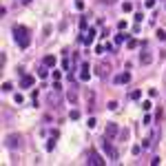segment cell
I'll list each match as a JSON object with an SVG mask.
<instances>
[{
  "mask_svg": "<svg viewBox=\"0 0 166 166\" xmlns=\"http://www.w3.org/2000/svg\"><path fill=\"white\" fill-rule=\"evenodd\" d=\"M60 78H62V73H60V71H53V80L58 82V80H60Z\"/></svg>",
  "mask_w": 166,
  "mask_h": 166,
  "instance_id": "obj_25",
  "label": "cell"
},
{
  "mask_svg": "<svg viewBox=\"0 0 166 166\" xmlns=\"http://www.w3.org/2000/svg\"><path fill=\"white\" fill-rule=\"evenodd\" d=\"M157 40H160V42L166 40V31H164V29H157Z\"/></svg>",
  "mask_w": 166,
  "mask_h": 166,
  "instance_id": "obj_13",
  "label": "cell"
},
{
  "mask_svg": "<svg viewBox=\"0 0 166 166\" xmlns=\"http://www.w3.org/2000/svg\"><path fill=\"white\" fill-rule=\"evenodd\" d=\"M129 82H131V73H129V71L115 76V84H129Z\"/></svg>",
  "mask_w": 166,
  "mask_h": 166,
  "instance_id": "obj_6",
  "label": "cell"
},
{
  "mask_svg": "<svg viewBox=\"0 0 166 166\" xmlns=\"http://www.w3.org/2000/svg\"><path fill=\"white\" fill-rule=\"evenodd\" d=\"M122 42H129V33H117L115 35V45H122Z\"/></svg>",
  "mask_w": 166,
  "mask_h": 166,
  "instance_id": "obj_10",
  "label": "cell"
},
{
  "mask_svg": "<svg viewBox=\"0 0 166 166\" xmlns=\"http://www.w3.org/2000/svg\"><path fill=\"white\" fill-rule=\"evenodd\" d=\"M42 64L45 66H55V55H45L42 58Z\"/></svg>",
  "mask_w": 166,
  "mask_h": 166,
  "instance_id": "obj_9",
  "label": "cell"
},
{
  "mask_svg": "<svg viewBox=\"0 0 166 166\" xmlns=\"http://www.w3.org/2000/svg\"><path fill=\"white\" fill-rule=\"evenodd\" d=\"M33 84H35V78L33 76H22V80H20V86H22V89H31Z\"/></svg>",
  "mask_w": 166,
  "mask_h": 166,
  "instance_id": "obj_5",
  "label": "cell"
},
{
  "mask_svg": "<svg viewBox=\"0 0 166 166\" xmlns=\"http://www.w3.org/2000/svg\"><path fill=\"white\" fill-rule=\"evenodd\" d=\"M80 29H82V31H89V22H86L84 18H82V20H80Z\"/></svg>",
  "mask_w": 166,
  "mask_h": 166,
  "instance_id": "obj_16",
  "label": "cell"
},
{
  "mask_svg": "<svg viewBox=\"0 0 166 166\" xmlns=\"http://www.w3.org/2000/svg\"><path fill=\"white\" fill-rule=\"evenodd\" d=\"M5 144L9 146V148H11V146H13V148H16V146H18V137H16V135L11 137V135H9V137H7V140H5Z\"/></svg>",
  "mask_w": 166,
  "mask_h": 166,
  "instance_id": "obj_11",
  "label": "cell"
},
{
  "mask_svg": "<svg viewBox=\"0 0 166 166\" xmlns=\"http://www.w3.org/2000/svg\"><path fill=\"white\" fill-rule=\"evenodd\" d=\"M142 20H144V16H142V13H135V25H140Z\"/></svg>",
  "mask_w": 166,
  "mask_h": 166,
  "instance_id": "obj_24",
  "label": "cell"
},
{
  "mask_svg": "<svg viewBox=\"0 0 166 166\" xmlns=\"http://www.w3.org/2000/svg\"><path fill=\"white\" fill-rule=\"evenodd\" d=\"M115 133H117V126L115 124H109V126H106V135H109V137H113Z\"/></svg>",
  "mask_w": 166,
  "mask_h": 166,
  "instance_id": "obj_12",
  "label": "cell"
},
{
  "mask_svg": "<svg viewBox=\"0 0 166 166\" xmlns=\"http://www.w3.org/2000/svg\"><path fill=\"white\" fill-rule=\"evenodd\" d=\"M97 122H95V117H89V122H86V126H89V129H93V126H95Z\"/></svg>",
  "mask_w": 166,
  "mask_h": 166,
  "instance_id": "obj_20",
  "label": "cell"
},
{
  "mask_svg": "<svg viewBox=\"0 0 166 166\" xmlns=\"http://www.w3.org/2000/svg\"><path fill=\"white\" fill-rule=\"evenodd\" d=\"M144 5H146V7H148V9H151V7H155V0H146Z\"/></svg>",
  "mask_w": 166,
  "mask_h": 166,
  "instance_id": "obj_27",
  "label": "cell"
},
{
  "mask_svg": "<svg viewBox=\"0 0 166 166\" xmlns=\"http://www.w3.org/2000/svg\"><path fill=\"white\" fill-rule=\"evenodd\" d=\"M140 62H142V64H151V62H153V55L148 53V51H142V55H140Z\"/></svg>",
  "mask_w": 166,
  "mask_h": 166,
  "instance_id": "obj_8",
  "label": "cell"
},
{
  "mask_svg": "<svg viewBox=\"0 0 166 166\" xmlns=\"http://www.w3.org/2000/svg\"><path fill=\"white\" fill-rule=\"evenodd\" d=\"M13 89V84H11V82H5V84H2V91H11Z\"/></svg>",
  "mask_w": 166,
  "mask_h": 166,
  "instance_id": "obj_22",
  "label": "cell"
},
{
  "mask_svg": "<svg viewBox=\"0 0 166 166\" xmlns=\"http://www.w3.org/2000/svg\"><path fill=\"white\" fill-rule=\"evenodd\" d=\"M93 40H95V29H89V31H86V35H82V38H80V42L84 47H89Z\"/></svg>",
  "mask_w": 166,
  "mask_h": 166,
  "instance_id": "obj_4",
  "label": "cell"
},
{
  "mask_svg": "<svg viewBox=\"0 0 166 166\" xmlns=\"http://www.w3.org/2000/svg\"><path fill=\"white\" fill-rule=\"evenodd\" d=\"M148 95H151V97H157V89H148Z\"/></svg>",
  "mask_w": 166,
  "mask_h": 166,
  "instance_id": "obj_26",
  "label": "cell"
},
{
  "mask_svg": "<svg viewBox=\"0 0 166 166\" xmlns=\"http://www.w3.org/2000/svg\"><path fill=\"white\" fill-rule=\"evenodd\" d=\"M11 35H13L16 45L20 47V49H27V47L31 45V31L27 29L25 25H13V29H11Z\"/></svg>",
  "mask_w": 166,
  "mask_h": 166,
  "instance_id": "obj_1",
  "label": "cell"
},
{
  "mask_svg": "<svg viewBox=\"0 0 166 166\" xmlns=\"http://www.w3.org/2000/svg\"><path fill=\"white\" fill-rule=\"evenodd\" d=\"M91 78V73H89V64H86V62H82V66H80V80H89Z\"/></svg>",
  "mask_w": 166,
  "mask_h": 166,
  "instance_id": "obj_7",
  "label": "cell"
},
{
  "mask_svg": "<svg viewBox=\"0 0 166 166\" xmlns=\"http://www.w3.org/2000/svg\"><path fill=\"white\" fill-rule=\"evenodd\" d=\"M122 9L129 13V11H133V5H131V2H124V5H122Z\"/></svg>",
  "mask_w": 166,
  "mask_h": 166,
  "instance_id": "obj_18",
  "label": "cell"
},
{
  "mask_svg": "<svg viewBox=\"0 0 166 166\" xmlns=\"http://www.w3.org/2000/svg\"><path fill=\"white\" fill-rule=\"evenodd\" d=\"M62 69H64V71H71V62H69L66 55H64V60H62Z\"/></svg>",
  "mask_w": 166,
  "mask_h": 166,
  "instance_id": "obj_14",
  "label": "cell"
},
{
  "mask_svg": "<svg viewBox=\"0 0 166 166\" xmlns=\"http://www.w3.org/2000/svg\"><path fill=\"white\" fill-rule=\"evenodd\" d=\"M69 117H71V120H78V117H80V111H71Z\"/></svg>",
  "mask_w": 166,
  "mask_h": 166,
  "instance_id": "obj_19",
  "label": "cell"
},
{
  "mask_svg": "<svg viewBox=\"0 0 166 166\" xmlns=\"http://www.w3.org/2000/svg\"><path fill=\"white\" fill-rule=\"evenodd\" d=\"M53 146H55V142L49 140V142H47V151H53Z\"/></svg>",
  "mask_w": 166,
  "mask_h": 166,
  "instance_id": "obj_23",
  "label": "cell"
},
{
  "mask_svg": "<svg viewBox=\"0 0 166 166\" xmlns=\"http://www.w3.org/2000/svg\"><path fill=\"white\" fill-rule=\"evenodd\" d=\"M140 97H142V91H133L131 93V100H140Z\"/></svg>",
  "mask_w": 166,
  "mask_h": 166,
  "instance_id": "obj_17",
  "label": "cell"
},
{
  "mask_svg": "<svg viewBox=\"0 0 166 166\" xmlns=\"http://www.w3.org/2000/svg\"><path fill=\"white\" fill-rule=\"evenodd\" d=\"M102 2H104V5H113V2H115V0H102Z\"/></svg>",
  "mask_w": 166,
  "mask_h": 166,
  "instance_id": "obj_28",
  "label": "cell"
},
{
  "mask_svg": "<svg viewBox=\"0 0 166 166\" xmlns=\"http://www.w3.org/2000/svg\"><path fill=\"white\" fill-rule=\"evenodd\" d=\"M22 2H25V5H29V2H31V0H22Z\"/></svg>",
  "mask_w": 166,
  "mask_h": 166,
  "instance_id": "obj_29",
  "label": "cell"
},
{
  "mask_svg": "<svg viewBox=\"0 0 166 166\" xmlns=\"http://www.w3.org/2000/svg\"><path fill=\"white\" fill-rule=\"evenodd\" d=\"M102 148L106 151V155H109L111 160H117V148H115L113 144H111L109 140H102Z\"/></svg>",
  "mask_w": 166,
  "mask_h": 166,
  "instance_id": "obj_2",
  "label": "cell"
},
{
  "mask_svg": "<svg viewBox=\"0 0 166 166\" xmlns=\"http://www.w3.org/2000/svg\"><path fill=\"white\" fill-rule=\"evenodd\" d=\"M86 162H89L91 166H104V160H102L95 151H89V160H86Z\"/></svg>",
  "mask_w": 166,
  "mask_h": 166,
  "instance_id": "obj_3",
  "label": "cell"
},
{
  "mask_svg": "<svg viewBox=\"0 0 166 166\" xmlns=\"http://www.w3.org/2000/svg\"><path fill=\"white\" fill-rule=\"evenodd\" d=\"M13 100H16V102H18V104H22V102H25V97H22V95H20V93H16V95H13Z\"/></svg>",
  "mask_w": 166,
  "mask_h": 166,
  "instance_id": "obj_21",
  "label": "cell"
},
{
  "mask_svg": "<svg viewBox=\"0 0 166 166\" xmlns=\"http://www.w3.org/2000/svg\"><path fill=\"white\" fill-rule=\"evenodd\" d=\"M126 47H129V49H135V47H137V40H135V38H129V42H126Z\"/></svg>",
  "mask_w": 166,
  "mask_h": 166,
  "instance_id": "obj_15",
  "label": "cell"
}]
</instances>
